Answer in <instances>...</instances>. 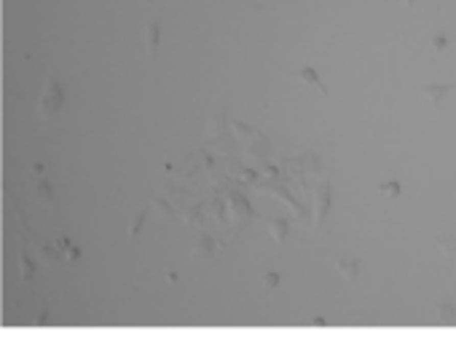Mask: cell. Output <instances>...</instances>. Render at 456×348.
<instances>
[{"label":"cell","mask_w":456,"mask_h":348,"mask_svg":"<svg viewBox=\"0 0 456 348\" xmlns=\"http://www.w3.org/2000/svg\"><path fill=\"white\" fill-rule=\"evenodd\" d=\"M445 94H448V86H429V89H424V99H427V104L432 110H438L443 104Z\"/></svg>","instance_id":"6da1fadb"},{"label":"cell","mask_w":456,"mask_h":348,"mask_svg":"<svg viewBox=\"0 0 456 348\" xmlns=\"http://www.w3.org/2000/svg\"><path fill=\"white\" fill-rule=\"evenodd\" d=\"M440 247L456 260V238H443V244H440Z\"/></svg>","instance_id":"7a4b0ae2"},{"label":"cell","mask_w":456,"mask_h":348,"mask_svg":"<svg viewBox=\"0 0 456 348\" xmlns=\"http://www.w3.org/2000/svg\"><path fill=\"white\" fill-rule=\"evenodd\" d=\"M438 316H440V319H453V316H456V311L451 308V305H443V308L438 311Z\"/></svg>","instance_id":"3957f363"}]
</instances>
